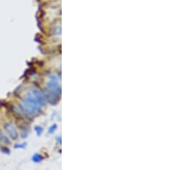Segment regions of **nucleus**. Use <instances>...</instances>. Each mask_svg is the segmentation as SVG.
Returning <instances> with one entry per match:
<instances>
[{
  "label": "nucleus",
  "instance_id": "obj_1",
  "mask_svg": "<svg viewBox=\"0 0 193 170\" xmlns=\"http://www.w3.org/2000/svg\"><path fill=\"white\" fill-rule=\"evenodd\" d=\"M44 100L41 94L38 90H32L26 95V97L22 100L21 107L26 114H34L39 111L40 107L43 105Z\"/></svg>",
  "mask_w": 193,
  "mask_h": 170
},
{
  "label": "nucleus",
  "instance_id": "obj_2",
  "mask_svg": "<svg viewBox=\"0 0 193 170\" xmlns=\"http://www.w3.org/2000/svg\"><path fill=\"white\" fill-rule=\"evenodd\" d=\"M4 130L7 132V134L9 135L12 139H17V138L18 133L17 132V129L15 128V126L12 125L11 123L5 124L4 125Z\"/></svg>",
  "mask_w": 193,
  "mask_h": 170
},
{
  "label": "nucleus",
  "instance_id": "obj_3",
  "mask_svg": "<svg viewBox=\"0 0 193 170\" xmlns=\"http://www.w3.org/2000/svg\"><path fill=\"white\" fill-rule=\"evenodd\" d=\"M0 142L2 143H4V144H9V143L8 137L4 134L1 131H0Z\"/></svg>",
  "mask_w": 193,
  "mask_h": 170
},
{
  "label": "nucleus",
  "instance_id": "obj_4",
  "mask_svg": "<svg viewBox=\"0 0 193 170\" xmlns=\"http://www.w3.org/2000/svg\"><path fill=\"white\" fill-rule=\"evenodd\" d=\"M32 159H33V161H35V162H39V161H40L42 160V157H41L39 154H35V156L32 157Z\"/></svg>",
  "mask_w": 193,
  "mask_h": 170
},
{
  "label": "nucleus",
  "instance_id": "obj_5",
  "mask_svg": "<svg viewBox=\"0 0 193 170\" xmlns=\"http://www.w3.org/2000/svg\"><path fill=\"white\" fill-rule=\"evenodd\" d=\"M2 150H3L4 152H5V153H9V150H8V149H5V148H4V149H2Z\"/></svg>",
  "mask_w": 193,
  "mask_h": 170
}]
</instances>
